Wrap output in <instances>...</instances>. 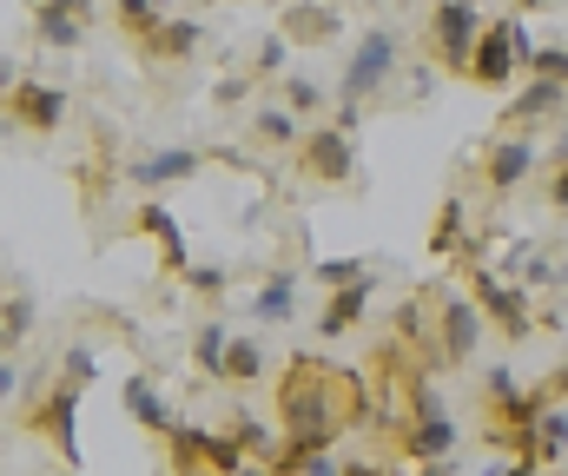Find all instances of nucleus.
<instances>
[{
	"label": "nucleus",
	"mask_w": 568,
	"mask_h": 476,
	"mask_svg": "<svg viewBox=\"0 0 568 476\" xmlns=\"http://www.w3.org/2000/svg\"><path fill=\"white\" fill-rule=\"evenodd\" d=\"M529 172H536V146H529V140L503 133V140H489V146H483V179H489V192H496V199H509Z\"/></svg>",
	"instance_id": "nucleus-12"
},
{
	"label": "nucleus",
	"mask_w": 568,
	"mask_h": 476,
	"mask_svg": "<svg viewBox=\"0 0 568 476\" xmlns=\"http://www.w3.org/2000/svg\"><path fill=\"white\" fill-rule=\"evenodd\" d=\"M364 417V384L324 357H297L278 384V437L331 450L351 424Z\"/></svg>",
	"instance_id": "nucleus-1"
},
{
	"label": "nucleus",
	"mask_w": 568,
	"mask_h": 476,
	"mask_svg": "<svg viewBox=\"0 0 568 476\" xmlns=\"http://www.w3.org/2000/svg\"><path fill=\"white\" fill-rule=\"evenodd\" d=\"M7 120L27 133H60L67 126V87L47 80H7Z\"/></svg>",
	"instance_id": "nucleus-7"
},
{
	"label": "nucleus",
	"mask_w": 568,
	"mask_h": 476,
	"mask_svg": "<svg viewBox=\"0 0 568 476\" xmlns=\"http://www.w3.org/2000/svg\"><path fill=\"white\" fill-rule=\"evenodd\" d=\"M284 107L311 120V113L324 107V80H311V73H291V80H284Z\"/></svg>",
	"instance_id": "nucleus-28"
},
{
	"label": "nucleus",
	"mask_w": 568,
	"mask_h": 476,
	"mask_svg": "<svg viewBox=\"0 0 568 476\" xmlns=\"http://www.w3.org/2000/svg\"><path fill=\"white\" fill-rule=\"evenodd\" d=\"M252 377H265V351L252 337H232L225 344V364H219V384H252Z\"/></svg>",
	"instance_id": "nucleus-21"
},
{
	"label": "nucleus",
	"mask_w": 568,
	"mask_h": 476,
	"mask_svg": "<svg viewBox=\"0 0 568 476\" xmlns=\"http://www.w3.org/2000/svg\"><path fill=\"white\" fill-rule=\"evenodd\" d=\"M185 278H192V292H225V272L219 265H192Z\"/></svg>",
	"instance_id": "nucleus-34"
},
{
	"label": "nucleus",
	"mask_w": 568,
	"mask_h": 476,
	"mask_svg": "<svg viewBox=\"0 0 568 476\" xmlns=\"http://www.w3.org/2000/svg\"><path fill=\"white\" fill-rule=\"evenodd\" d=\"M536 457H542V464L568 457V404L562 397H549V411H542V424H536Z\"/></svg>",
	"instance_id": "nucleus-22"
},
{
	"label": "nucleus",
	"mask_w": 568,
	"mask_h": 476,
	"mask_svg": "<svg viewBox=\"0 0 568 476\" xmlns=\"http://www.w3.org/2000/svg\"><path fill=\"white\" fill-rule=\"evenodd\" d=\"M562 113H568V87H556V80H536L529 93L509 100V126H536V120H562Z\"/></svg>",
	"instance_id": "nucleus-17"
},
{
	"label": "nucleus",
	"mask_w": 568,
	"mask_h": 476,
	"mask_svg": "<svg viewBox=\"0 0 568 476\" xmlns=\"http://www.w3.org/2000/svg\"><path fill=\"white\" fill-rule=\"evenodd\" d=\"M549 205H556V212H568V159H562V172H556V185H549Z\"/></svg>",
	"instance_id": "nucleus-36"
},
{
	"label": "nucleus",
	"mask_w": 568,
	"mask_h": 476,
	"mask_svg": "<svg viewBox=\"0 0 568 476\" xmlns=\"http://www.w3.org/2000/svg\"><path fill=\"white\" fill-rule=\"evenodd\" d=\"M284 60H291V33H272V40L258 47V60H252V73H258V80H272V73H284Z\"/></svg>",
	"instance_id": "nucleus-32"
},
{
	"label": "nucleus",
	"mask_w": 568,
	"mask_h": 476,
	"mask_svg": "<svg viewBox=\"0 0 568 476\" xmlns=\"http://www.w3.org/2000/svg\"><path fill=\"white\" fill-rule=\"evenodd\" d=\"M252 140H258V146H304V113H291L284 100L258 107V113H252Z\"/></svg>",
	"instance_id": "nucleus-18"
},
{
	"label": "nucleus",
	"mask_w": 568,
	"mask_h": 476,
	"mask_svg": "<svg viewBox=\"0 0 568 476\" xmlns=\"http://www.w3.org/2000/svg\"><path fill=\"white\" fill-rule=\"evenodd\" d=\"M304 172L311 179H324V185H344V179H357V140H351V126H317V133H304Z\"/></svg>",
	"instance_id": "nucleus-8"
},
{
	"label": "nucleus",
	"mask_w": 568,
	"mask_h": 476,
	"mask_svg": "<svg viewBox=\"0 0 568 476\" xmlns=\"http://www.w3.org/2000/svg\"><path fill=\"white\" fill-rule=\"evenodd\" d=\"M529 53H536V40H529V13H503V20L483 27L476 60H469V80L496 93V87L516 80V67H529Z\"/></svg>",
	"instance_id": "nucleus-3"
},
{
	"label": "nucleus",
	"mask_w": 568,
	"mask_h": 476,
	"mask_svg": "<svg viewBox=\"0 0 568 476\" xmlns=\"http://www.w3.org/2000/svg\"><path fill=\"white\" fill-rule=\"evenodd\" d=\"M133 225H140L145 239H159V265L172 272V278H185L192 272V252H185V232H179V219L159 205V199H145L140 212H133Z\"/></svg>",
	"instance_id": "nucleus-13"
},
{
	"label": "nucleus",
	"mask_w": 568,
	"mask_h": 476,
	"mask_svg": "<svg viewBox=\"0 0 568 476\" xmlns=\"http://www.w3.org/2000/svg\"><path fill=\"white\" fill-rule=\"evenodd\" d=\"M232 437H239V444H245V450H252L258 464H265V457L278 450V431H265V424H258L252 411H239V417H232Z\"/></svg>",
	"instance_id": "nucleus-26"
},
{
	"label": "nucleus",
	"mask_w": 568,
	"mask_h": 476,
	"mask_svg": "<svg viewBox=\"0 0 568 476\" xmlns=\"http://www.w3.org/2000/svg\"><path fill=\"white\" fill-rule=\"evenodd\" d=\"M529 73H536V80H556V87H568V47H536V53H529Z\"/></svg>",
	"instance_id": "nucleus-31"
},
{
	"label": "nucleus",
	"mask_w": 568,
	"mask_h": 476,
	"mask_svg": "<svg viewBox=\"0 0 568 476\" xmlns=\"http://www.w3.org/2000/svg\"><path fill=\"white\" fill-rule=\"evenodd\" d=\"M113 13H120V33H126V40H145V33L165 20V7H159V0H120Z\"/></svg>",
	"instance_id": "nucleus-25"
},
{
	"label": "nucleus",
	"mask_w": 568,
	"mask_h": 476,
	"mask_svg": "<svg viewBox=\"0 0 568 476\" xmlns=\"http://www.w3.org/2000/svg\"><path fill=\"white\" fill-rule=\"evenodd\" d=\"M304 476H344V464H331V457H317V464H311Z\"/></svg>",
	"instance_id": "nucleus-39"
},
{
	"label": "nucleus",
	"mask_w": 568,
	"mask_h": 476,
	"mask_svg": "<svg viewBox=\"0 0 568 476\" xmlns=\"http://www.w3.org/2000/svg\"><path fill=\"white\" fill-rule=\"evenodd\" d=\"M436 470H443V464H417V470H410V476H436Z\"/></svg>",
	"instance_id": "nucleus-44"
},
{
	"label": "nucleus",
	"mask_w": 568,
	"mask_h": 476,
	"mask_svg": "<svg viewBox=\"0 0 568 476\" xmlns=\"http://www.w3.org/2000/svg\"><path fill=\"white\" fill-rule=\"evenodd\" d=\"M317 278H324V292H337V285L371 278V265H364V259H324V265H317Z\"/></svg>",
	"instance_id": "nucleus-30"
},
{
	"label": "nucleus",
	"mask_w": 568,
	"mask_h": 476,
	"mask_svg": "<svg viewBox=\"0 0 568 476\" xmlns=\"http://www.w3.org/2000/svg\"><path fill=\"white\" fill-rule=\"evenodd\" d=\"M205 159L192 153V146H165V153H145L133 159V185L140 192H159V185H179V179H192Z\"/></svg>",
	"instance_id": "nucleus-16"
},
{
	"label": "nucleus",
	"mask_w": 568,
	"mask_h": 476,
	"mask_svg": "<svg viewBox=\"0 0 568 476\" xmlns=\"http://www.w3.org/2000/svg\"><path fill=\"white\" fill-rule=\"evenodd\" d=\"M33 7H60V13H93V0H33Z\"/></svg>",
	"instance_id": "nucleus-38"
},
{
	"label": "nucleus",
	"mask_w": 568,
	"mask_h": 476,
	"mask_svg": "<svg viewBox=\"0 0 568 476\" xmlns=\"http://www.w3.org/2000/svg\"><path fill=\"white\" fill-rule=\"evenodd\" d=\"M483 27H489V20L476 13V0H429V53H436L449 73H469Z\"/></svg>",
	"instance_id": "nucleus-5"
},
{
	"label": "nucleus",
	"mask_w": 568,
	"mask_h": 476,
	"mask_svg": "<svg viewBox=\"0 0 568 476\" xmlns=\"http://www.w3.org/2000/svg\"><path fill=\"white\" fill-rule=\"evenodd\" d=\"M562 133H568V113H562Z\"/></svg>",
	"instance_id": "nucleus-45"
},
{
	"label": "nucleus",
	"mask_w": 568,
	"mask_h": 476,
	"mask_svg": "<svg viewBox=\"0 0 568 476\" xmlns=\"http://www.w3.org/2000/svg\"><path fill=\"white\" fill-rule=\"evenodd\" d=\"M252 87H258V73H225V80L212 87V100H219V107H245Z\"/></svg>",
	"instance_id": "nucleus-33"
},
{
	"label": "nucleus",
	"mask_w": 568,
	"mask_h": 476,
	"mask_svg": "<svg viewBox=\"0 0 568 476\" xmlns=\"http://www.w3.org/2000/svg\"><path fill=\"white\" fill-rule=\"evenodd\" d=\"M337 7H324V0H291L278 13V33H291V40H304V47H324V40H337Z\"/></svg>",
	"instance_id": "nucleus-15"
},
{
	"label": "nucleus",
	"mask_w": 568,
	"mask_h": 476,
	"mask_svg": "<svg viewBox=\"0 0 568 476\" xmlns=\"http://www.w3.org/2000/svg\"><path fill=\"white\" fill-rule=\"evenodd\" d=\"M33 33H40V47H80L87 40V13H60V7H33Z\"/></svg>",
	"instance_id": "nucleus-20"
},
{
	"label": "nucleus",
	"mask_w": 568,
	"mask_h": 476,
	"mask_svg": "<svg viewBox=\"0 0 568 476\" xmlns=\"http://www.w3.org/2000/svg\"><path fill=\"white\" fill-rule=\"evenodd\" d=\"M429 252H463V199H456V192L443 199V212H436V225H429Z\"/></svg>",
	"instance_id": "nucleus-23"
},
{
	"label": "nucleus",
	"mask_w": 568,
	"mask_h": 476,
	"mask_svg": "<svg viewBox=\"0 0 568 476\" xmlns=\"http://www.w3.org/2000/svg\"><path fill=\"white\" fill-rule=\"evenodd\" d=\"M549 397H568V364L556 371V384H549Z\"/></svg>",
	"instance_id": "nucleus-41"
},
{
	"label": "nucleus",
	"mask_w": 568,
	"mask_h": 476,
	"mask_svg": "<svg viewBox=\"0 0 568 476\" xmlns=\"http://www.w3.org/2000/svg\"><path fill=\"white\" fill-rule=\"evenodd\" d=\"M536 7H549V0H516V13H536Z\"/></svg>",
	"instance_id": "nucleus-42"
},
{
	"label": "nucleus",
	"mask_w": 568,
	"mask_h": 476,
	"mask_svg": "<svg viewBox=\"0 0 568 476\" xmlns=\"http://www.w3.org/2000/svg\"><path fill=\"white\" fill-rule=\"evenodd\" d=\"M13 391H20V371H13V357H7V364H0V397L13 404Z\"/></svg>",
	"instance_id": "nucleus-37"
},
{
	"label": "nucleus",
	"mask_w": 568,
	"mask_h": 476,
	"mask_svg": "<svg viewBox=\"0 0 568 476\" xmlns=\"http://www.w3.org/2000/svg\"><path fill=\"white\" fill-rule=\"evenodd\" d=\"M476 305H483V317H489L503 337H529V331H536L529 292H523V285H503L496 272H476Z\"/></svg>",
	"instance_id": "nucleus-9"
},
{
	"label": "nucleus",
	"mask_w": 568,
	"mask_h": 476,
	"mask_svg": "<svg viewBox=\"0 0 568 476\" xmlns=\"http://www.w3.org/2000/svg\"><path fill=\"white\" fill-rule=\"evenodd\" d=\"M239 476H272V470H265V464H245V470H239Z\"/></svg>",
	"instance_id": "nucleus-43"
},
{
	"label": "nucleus",
	"mask_w": 568,
	"mask_h": 476,
	"mask_svg": "<svg viewBox=\"0 0 568 476\" xmlns=\"http://www.w3.org/2000/svg\"><path fill=\"white\" fill-rule=\"evenodd\" d=\"M410 404H417V424H410V437H404V444H410V457H417V464H443V457L456 450V424H449L443 397L417 391Z\"/></svg>",
	"instance_id": "nucleus-10"
},
{
	"label": "nucleus",
	"mask_w": 568,
	"mask_h": 476,
	"mask_svg": "<svg viewBox=\"0 0 568 476\" xmlns=\"http://www.w3.org/2000/svg\"><path fill=\"white\" fill-rule=\"evenodd\" d=\"M225 344H232V337H225V324H205V331H199V344H192V351H199V371H205V377H219Z\"/></svg>",
	"instance_id": "nucleus-29"
},
{
	"label": "nucleus",
	"mask_w": 568,
	"mask_h": 476,
	"mask_svg": "<svg viewBox=\"0 0 568 476\" xmlns=\"http://www.w3.org/2000/svg\"><path fill=\"white\" fill-rule=\"evenodd\" d=\"M371 298H377V272H371V278H357V285H337V292H331V305L317 312V337H344L351 324H364Z\"/></svg>",
	"instance_id": "nucleus-14"
},
{
	"label": "nucleus",
	"mask_w": 568,
	"mask_h": 476,
	"mask_svg": "<svg viewBox=\"0 0 568 476\" xmlns=\"http://www.w3.org/2000/svg\"><path fill=\"white\" fill-rule=\"evenodd\" d=\"M133 47H140L152 67H185V60L205 47V27H199V20H185V13H165V20H159L145 40H133Z\"/></svg>",
	"instance_id": "nucleus-11"
},
{
	"label": "nucleus",
	"mask_w": 568,
	"mask_h": 476,
	"mask_svg": "<svg viewBox=\"0 0 568 476\" xmlns=\"http://www.w3.org/2000/svg\"><path fill=\"white\" fill-rule=\"evenodd\" d=\"M27 331H33V298H7V312H0V351L13 357L27 344Z\"/></svg>",
	"instance_id": "nucleus-24"
},
{
	"label": "nucleus",
	"mask_w": 568,
	"mask_h": 476,
	"mask_svg": "<svg viewBox=\"0 0 568 476\" xmlns=\"http://www.w3.org/2000/svg\"><path fill=\"white\" fill-rule=\"evenodd\" d=\"M397 60H404V40H397L390 27H371V33L357 40L351 67H344V80H337V126H357L364 100L384 93V80L397 73Z\"/></svg>",
	"instance_id": "nucleus-2"
},
{
	"label": "nucleus",
	"mask_w": 568,
	"mask_h": 476,
	"mask_svg": "<svg viewBox=\"0 0 568 476\" xmlns=\"http://www.w3.org/2000/svg\"><path fill=\"white\" fill-rule=\"evenodd\" d=\"M429 351L443 364H469L483 351V305L456 298V292H436V337H429Z\"/></svg>",
	"instance_id": "nucleus-6"
},
{
	"label": "nucleus",
	"mask_w": 568,
	"mask_h": 476,
	"mask_svg": "<svg viewBox=\"0 0 568 476\" xmlns=\"http://www.w3.org/2000/svg\"><path fill=\"white\" fill-rule=\"evenodd\" d=\"M291 312H297V305H291V278H284V272H278V278H265V292L252 298V317H265V324L278 317V324H284Z\"/></svg>",
	"instance_id": "nucleus-27"
},
{
	"label": "nucleus",
	"mask_w": 568,
	"mask_h": 476,
	"mask_svg": "<svg viewBox=\"0 0 568 476\" xmlns=\"http://www.w3.org/2000/svg\"><path fill=\"white\" fill-rule=\"evenodd\" d=\"M80 391H87V384L60 371V384L27 411V431H40V437L67 457V470H80V464H87V457H80Z\"/></svg>",
	"instance_id": "nucleus-4"
},
{
	"label": "nucleus",
	"mask_w": 568,
	"mask_h": 476,
	"mask_svg": "<svg viewBox=\"0 0 568 476\" xmlns=\"http://www.w3.org/2000/svg\"><path fill=\"white\" fill-rule=\"evenodd\" d=\"M344 476H390L384 464H344Z\"/></svg>",
	"instance_id": "nucleus-40"
},
{
	"label": "nucleus",
	"mask_w": 568,
	"mask_h": 476,
	"mask_svg": "<svg viewBox=\"0 0 568 476\" xmlns=\"http://www.w3.org/2000/svg\"><path fill=\"white\" fill-rule=\"evenodd\" d=\"M536 464H542V457H516V464H489L483 476H536Z\"/></svg>",
	"instance_id": "nucleus-35"
},
{
	"label": "nucleus",
	"mask_w": 568,
	"mask_h": 476,
	"mask_svg": "<svg viewBox=\"0 0 568 476\" xmlns=\"http://www.w3.org/2000/svg\"><path fill=\"white\" fill-rule=\"evenodd\" d=\"M120 397H126V417H133V424H145L152 437H165V431L179 424V417H172V411L159 404V391H152V377H126V384H120Z\"/></svg>",
	"instance_id": "nucleus-19"
}]
</instances>
